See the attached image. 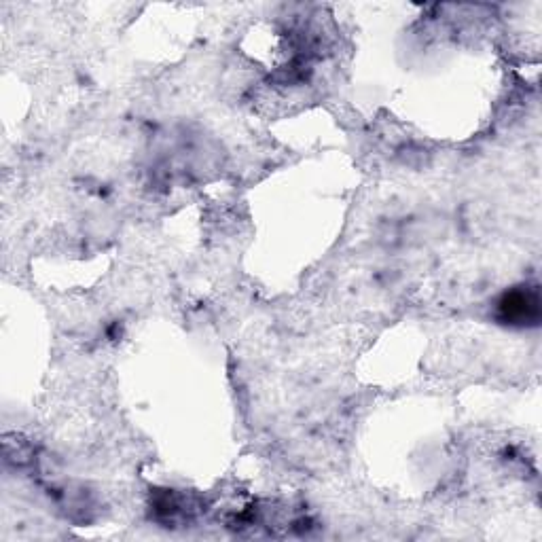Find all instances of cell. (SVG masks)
<instances>
[{"label": "cell", "mask_w": 542, "mask_h": 542, "mask_svg": "<svg viewBox=\"0 0 542 542\" xmlns=\"http://www.w3.org/2000/svg\"><path fill=\"white\" fill-rule=\"evenodd\" d=\"M502 322L507 324H536L540 318V301L536 291H513L498 303Z\"/></svg>", "instance_id": "1"}]
</instances>
